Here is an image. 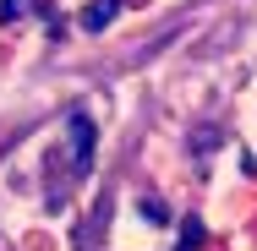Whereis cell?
I'll list each match as a JSON object with an SVG mask.
<instances>
[{
  "label": "cell",
  "mask_w": 257,
  "mask_h": 251,
  "mask_svg": "<svg viewBox=\"0 0 257 251\" xmlns=\"http://www.w3.org/2000/svg\"><path fill=\"white\" fill-rule=\"evenodd\" d=\"M181 251H203V224H197V218L181 224Z\"/></svg>",
  "instance_id": "cell-4"
},
{
  "label": "cell",
  "mask_w": 257,
  "mask_h": 251,
  "mask_svg": "<svg viewBox=\"0 0 257 251\" xmlns=\"http://www.w3.org/2000/svg\"><path fill=\"white\" fill-rule=\"evenodd\" d=\"M115 11H120V0H93V6L82 11V28H88V33H104V22H115Z\"/></svg>",
  "instance_id": "cell-2"
},
{
  "label": "cell",
  "mask_w": 257,
  "mask_h": 251,
  "mask_svg": "<svg viewBox=\"0 0 257 251\" xmlns=\"http://www.w3.org/2000/svg\"><path fill=\"white\" fill-rule=\"evenodd\" d=\"M66 137H71V148H66V169L82 180V175L93 169V120H88L82 109H71V120H66Z\"/></svg>",
  "instance_id": "cell-1"
},
{
  "label": "cell",
  "mask_w": 257,
  "mask_h": 251,
  "mask_svg": "<svg viewBox=\"0 0 257 251\" xmlns=\"http://www.w3.org/2000/svg\"><path fill=\"white\" fill-rule=\"evenodd\" d=\"M33 11H44L39 0H0V22H17V17H33Z\"/></svg>",
  "instance_id": "cell-3"
}]
</instances>
